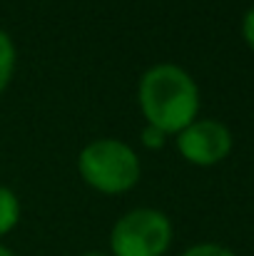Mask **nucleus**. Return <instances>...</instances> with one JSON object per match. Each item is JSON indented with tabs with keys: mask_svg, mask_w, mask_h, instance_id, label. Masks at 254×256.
I'll use <instances>...</instances> for the list:
<instances>
[{
	"mask_svg": "<svg viewBox=\"0 0 254 256\" xmlns=\"http://www.w3.org/2000/svg\"><path fill=\"white\" fill-rule=\"evenodd\" d=\"M137 102L147 124L162 130L165 134H179L197 120L199 87L179 65L162 62L142 75L137 85Z\"/></svg>",
	"mask_w": 254,
	"mask_h": 256,
	"instance_id": "obj_1",
	"label": "nucleus"
},
{
	"mask_svg": "<svg viewBox=\"0 0 254 256\" xmlns=\"http://www.w3.org/2000/svg\"><path fill=\"white\" fill-rule=\"evenodd\" d=\"M78 172L83 182L107 196L125 194L137 186L142 176V164L137 152L115 137H100L85 144L78 154Z\"/></svg>",
	"mask_w": 254,
	"mask_h": 256,
	"instance_id": "obj_2",
	"label": "nucleus"
},
{
	"mask_svg": "<svg viewBox=\"0 0 254 256\" xmlns=\"http://www.w3.org/2000/svg\"><path fill=\"white\" fill-rule=\"evenodd\" d=\"M172 234V222L165 212L140 206L115 222L110 232V252L112 256H165Z\"/></svg>",
	"mask_w": 254,
	"mask_h": 256,
	"instance_id": "obj_3",
	"label": "nucleus"
},
{
	"mask_svg": "<svg viewBox=\"0 0 254 256\" xmlns=\"http://www.w3.org/2000/svg\"><path fill=\"white\" fill-rule=\"evenodd\" d=\"M179 154L197 167H214L232 152V132L219 120H194L177 134Z\"/></svg>",
	"mask_w": 254,
	"mask_h": 256,
	"instance_id": "obj_4",
	"label": "nucleus"
},
{
	"mask_svg": "<svg viewBox=\"0 0 254 256\" xmlns=\"http://www.w3.org/2000/svg\"><path fill=\"white\" fill-rule=\"evenodd\" d=\"M18 222H20V199L10 186L0 184V236L10 234L18 226Z\"/></svg>",
	"mask_w": 254,
	"mask_h": 256,
	"instance_id": "obj_5",
	"label": "nucleus"
},
{
	"mask_svg": "<svg viewBox=\"0 0 254 256\" xmlns=\"http://www.w3.org/2000/svg\"><path fill=\"white\" fill-rule=\"evenodd\" d=\"M15 65H18L15 42H13V38L5 30H0V94L10 85V80L15 75Z\"/></svg>",
	"mask_w": 254,
	"mask_h": 256,
	"instance_id": "obj_6",
	"label": "nucleus"
},
{
	"mask_svg": "<svg viewBox=\"0 0 254 256\" xmlns=\"http://www.w3.org/2000/svg\"><path fill=\"white\" fill-rule=\"evenodd\" d=\"M182 256H237L232 249L222 246V244H212V242H204V244H194L189 246L187 252H182Z\"/></svg>",
	"mask_w": 254,
	"mask_h": 256,
	"instance_id": "obj_7",
	"label": "nucleus"
},
{
	"mask_svg": "<svg viewBox=\"0 0 254 256\" xmlns=\"http://www.w3.org/2000/svg\"><path fill=\"white\" fill-rule=\"evenodd\" d=\"M167 137L162 130H157V127H152V124H145L142 127V132H140V142L147 147V150H162L165 144H167Z\"/></svg>",
	"mask_w": 254,
	"mask_h": 256,
	"instance_id": "obj_8",
	"label": "nucleus"
},
{
	"mask_svg": "<svg viewBox=\"0 0 254 256\" xmlns=\"http://www.w3.org/2000/svg\"><path fill=\"white\" fill-rule=\"evenodd\" d=\"M242 38H244V42L254 50V5L247 10V15H244V20H242Z\"/></svg>",
	"mask_w": 254,
	"mask_h": 256,
	"instance_id": "obj_9",
	"label": "nucleus"
},
{
	"mask_svg": "<svg viewBox=\"0 0 254 256\" xmlns=\"http://www.w3.org/2000/svg\"><path fill=\"white\" fill-rule=\"evenodd\" d=\"M0 256H15V254H13V252L5 246V244H0Z\"/></svg>",
	"mask_w": 254,
	"mask_h": 256,
	"instance_id": "obj_10",
	"label": "nucleus"
},
{
	"mask_svg": "<svg viewBox=\"0 0 254 256\" xmlns=\"http://www.w3.org/2000/svg\"><path fill=\"white\" fill-rule=\"evenodd\" d=\"M83 256H107V254H100V252H87V254H83Z\"/></svg>",
	"mask_w": 254,
	"mask_h": 256,
	"instance_id": "obj_11",
	"label": "nucleus"
}]
</instances>
